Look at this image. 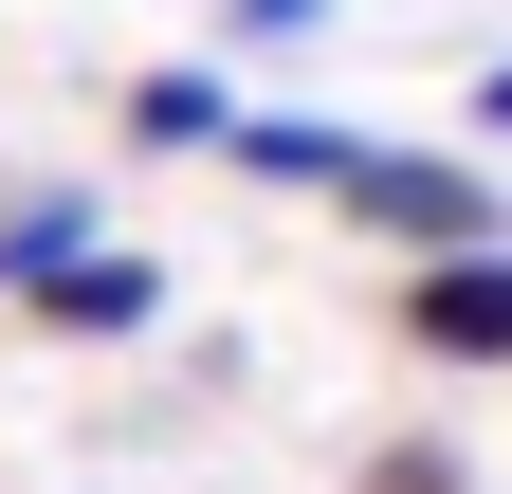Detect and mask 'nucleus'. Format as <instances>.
<instances>
[{
  "label": "nucleus",
  "mask_w": 512,
  "mask_h": 494,
  "mask_svg": "<svg viewBox=\"0 0 512 494\" xmlns=\"http://www.w3.org/2000/svg\"><path fill=\"white\" fill-rule=\"evenodd\" d=\"M330 220H366L384 257H476L494 238V165H458V147H348Z\"/></svg>",
  "instance_id": "nucleus-1"
},
{
  "label": "nucleus",
  "mask_w": 512,
  "mask_h": 494,
  "mask_svg": "<svg viewBox=\"0 0 512 494\" xmlns=\"http://www.w3.org/2000/svg\"><path fill=\"white\" fill-rule=\"evenodd\" d=\"M403 348H421V366H512V238L403 257Z\"/></svg>",
  "instance_id": "nucleus-2"
},
{
  "label": "nucleus",
  "mask_w": 512,
  "mask_h": 494,
  "mask_svg": "<svg viewBox=\"0 0 512 494\" xmlns=\"http://www.w3.org/2000/svg\"><path fill=\"white\" fill-rule=\"evenodd\" d=\"M19 312H37V330H74V348H128V330L165 312V257H128V238H92V257H55V275L19 293Z\"/></svg>",
  "instance_id": "nucleus-3"
},
{
  "label": "nucleus",
  "mask_w": 512,
  "mask_h": 494,
  "mask_svg": "<svg viewBox=\"0 0 512 494\" xmlns=\"http://www.w3.org/2000/svg\"><path fill=\"white\" fill-rule=\"evenodd\" d=\"M238 129V92H220V55H165V74H128V147L147 165H202Z\"/></svg>",
  "instance_id": "nucleus-4"
},
{
  "label": "nucleus",
  "mask_w": 512,
  "mask_h": 494,
  "mask_svg": "<svg viewBox=\"0 0 512 494\" xmlns=\"http://www.w3.org/2000/svg\"><path fill=\"white\" fill-rule=\"evenodd\" d=\"M366 129H348V110H238V129H220V165H256V183H293V202H330V165H348Z\"/></svg>",
  "instance_id": "nucleus-5"
},
{
  "label": "nucleus",
  "mask_w": 512,
  "mask_h": 494,
  "mask_svg": "<svg viewBox=\"0 0 512 494\" xmlns=\"http://www.w3.org/2000/svg\"><path fill=\"white\" fill-rule=\"evenodd\" d=\"M92 238H110L92 183H19V202H0V293H37L55 257H92Z\"/></svg>",
  "instance_id": "nucleus-6"
},
{
  "label": "nucleus",
  "mask_w": 512,
  "mask_h": 494,
  "mask_svg": "<svg viewBox=\"0 0 512 494\" xmlns=\"http://www.w3.org/2000/svg\"><path fill=\"white\" fill-rule=\"evenodd\" d=\"M220 37L238 55H293V37H330V0H220Z\"/></svg>",
  "instance_id": "nucleus-7"
},
{
  "label": "nucleus",
  "mask_w": 512,
  "mask_h": 494,
  "mask_svg": "<svg viewBox=\"0 0 512 494\" xmlns=\"http://www.w3.org/2000/svg\"><path fill=\"white\" fill-rule=\"evenodd\" d=\"M366 494H458V458H439V440H403V458H366Z\"/></svg>",
  "instance_id": "nucleus-8"
},
{
  "label": "nucleus",
  "mask_w": 512,
  "mask_h": 494,
  "mask_svg": "<svg viewBox=\"0 0 512 494\" xmlns=\"http://www.w3.org/2000/svg\"><path fill=\"white\" fill-rule=\"evenodd\" d=\"M476 129H494V147H512V55H494V74H476Z\"/></svg>",
  "instance_id": "nucleus-9"
}]
</instances>
